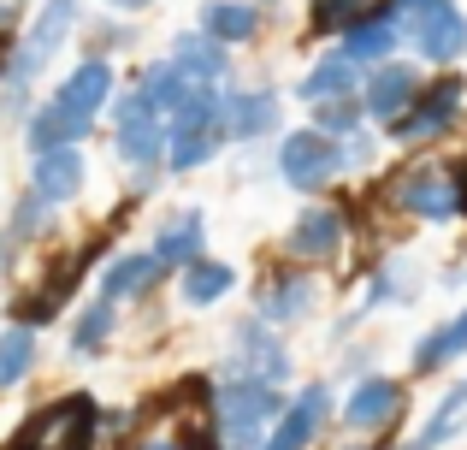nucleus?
Returning <instances> with one entry per match:
<instances>
[{"label": "nucleus", "instance_id": "13", "mask_svg": "<svg viewBox=\"0 0 467 450\" xmlns=\"http://www.w3.org/2000/svg\"><path fill=\"white\" fill-rule=\"evenodd\" d=\"M397 47H402V12H397V0H373V12L343 36V54H349L361 71L397 59Z\"/></svg>", "mask_w": 467, "mask_h": 450}, {"label": "nucleus", "instance_id": "26", "mask_svg": "<svg viewBox=\"0 0 467 450\" xmlns=\"http://www.w3.org/2000/svg\"><path fill=\"white\" fill-rule=\"evenodd\" d=\"M414 290H420V267L402 261V255H390V261L373 273V285H367V302H361V309H385V302H414Z\"/></svg>", "mask_w": 467, "mask_h": 450}, {"label": "nucleus", "instance_id": "3", "mask_svg": "<svg viewBox=\"0 0 467 450\" xmlns=\"http://www.w3.org/2000/svg\"><path fill=\"white\" fill-rule=\"evenodd\" d=\"M462 107H467V78L462 71H438V78L420 83V95L409 101V113L397 119L390 131V142H402V149H426V142H444L450 131L462 125Z\"/></svg>", "mask_w": 467, "mask_h": 450}, {"label": "nucleus", "instance_id": "35", "mask_svg": "<svg viewBox=\"0 0 467 450\" xmlns=\"http://www.w3.org/2000/svg\"><path fill=\"white\" fill-rule=\"evenodd\" d=\"M337 154H343V166H373L379 142L367 137V131H355V137H343V142H337Z\"/></svg>", "mask_w": 467, "mask_h": 450}, {"label": "nucleus", "instance_id": "27", "mask_svg": "<svg viewBox=\"0 0 467 450\" xmlns=\"http://www.w3.org/2000/svg\"><path fill=\"white\" fill-rule=\"evenodd\" d=\"M231 285H237V273H231L225 261H195V267H183V302H190V309H213L219 297H231Z\"/></svg>", "mask_w": 467, "mask_h": 450}, {"label": "nucleus", "instance_id": "17", "mask_svg": "<svg viewBox=\"0 0 467 450\" xmlns=\"http://www.w3.org/2000/svg\"><path fill=\"white\" fill-rule=\"evenodd\" d=\"M107 95H113V66H107V59H83V66L54 89V101L66 107V113H78V119H95L107 107Z\"/></svg>", "mask_w": 467, "mask_h": 450}, {"label": "nucleus", "instance_id": "4", "mask_svg": "<svg viewBox=\"0 0 467 450\" xmlns=\"http://www.w3.org/2000/svg\"><path fill=\"white\" fill-rule=\"evenodd\" d=\"M71 18H78V0H47V6L36 12V24H30V36H24V47L6 59V66H12V71H6V101H12V107L24 101V89L36 83V71L54 59V47L71 36Z\"/></svg>", "mask_w": 467, "mask_h": 450}, {"label": "nucleus", "instance_id": "2", "mask_svg": "<svg viewBox=\"0 0 467 450\" xmlns=\"http://www.w3.org/2000/svg\"><path fill=\"white\" fill-rule=\"evenodd\" d=\"M285 415L278 385H254V380H225L213 397V421H219V445L225 450H261L266 427Z\"/></svg>", "mask_w": 467, "mask_h": 450}, {"label": "nucleus", "instance_id": "20", "mask_svg": "<svg viewBox=\"0 0 467 450\" xmlns=\"http://www.w3.org/2000/svg\"><path fill=\"white\" fill-rule=\"evenodd\" d=\"M219 125H225V137H237V142L266 137V131H278V95L273 89H243V95H231Z\"/></svg>", "mask_w": 467, "mask_h": 450}, {"label": "nucleus", "instance_id": "12", "mask_svg": "<svg viewBox=\"0 0 467 450\" xmlns=\"http://www.w3.org/2000/svg\"><path fill=\"white\" fill-rule=\"evenodd\" d=\"M326 421H331V385H308V392H296L285 403V415L273 421L261 450H308L326 433Z\"/></svg>", "mask_w": 467, "mask_h": 450}, {"label": "nucleus", "instance_id": "40", "mask_svg": "<svg viewBox=\"0 0 467 450\" xmlns=\"http://www.w3.org/2000/svg\"><path fill=\"white\" fill-rule=\"evenodd\" d=\"M0 66H6V42H0Z\"/></svg>", "mask_w": 467, "mask_h": 450}, {"label": "nucleus", "instance_id": "36", "mask_svg": "<svg viewBox=\"0 0 467 450\" xmlns=\"http://www.w3.org/2000/svg\"><path fill=\"white\" fill-rule=\"evenodd\" d=\"M426 6H444V0H397L402 18H414V12H426Z\"/></svg>", "mask_w": 467, "mask_h": 450}, {"label": "nucleus", "instance_id": "21", "mask_svg": "<svg viewBox=\"0 0 467 450\" xmlns=\"http://www.w3.org/2000/svg\"><path fill=\"white\" fill-rule=\"evenodd\" d=\"M202 243H207V220H202V214H178V220H171V225H160V237H154V261L160 267H195V261H202Z\"/></svg>", "mask_w": 467, "mask_h": 450}, {"label": "nucleus", "instance_id": "39", "mask_svg": "<svg viewBox=\"0 0 467 450\" xmlns=\"http://www.w3.org/2000/svg\"><path fill=\"white\" fill-rule=\"evenodd\" d=\"M349 450H385V445H349Z\"/></svg>", "mask_w": 467, "mask_h": 450}, {"label": "nucleus", "instance_id": "33", "mask_svg": "<svg viewBox=\"0 0 467 450\" xmlns=\"http://www.w3.org/2000/svg\"><path fill=\"white\" fill-rule=\"evenodd\" d=\"M361 125H367L361 101H326V107H314V131H319V137H331V142L355 137Z\"/></svg>", "mask_w": 467, "mask_h": 450}, {"label": "nucleus", "instance_id": "23", "mask_svg": "<svg viewBox=\"0 0 467 450\" xmlns=\"http://www.w3.org/2000/svg\"><path fill=\"white\" fill-rule=\"evenodd\" d=\"M254 30H261V12L249 0H213V6H202V36H213L219 47L249 42Z\"/></svg>", "mask_w": 467, "mask_h": 450}, {"label": "nucleus", "instance_id": "28", "mask_svg": "<svg viewBox=\"0 0 467 450\" xmlns=\"http://www.w3.org/2000/svg\"><path fill=\"white\" fill-rule=\"evenodd\" d=\"M160 149H166L160 119H130V125H119V161L125 166H154Z\"/></svg>", "mask_w": 467, "mask_h": 450}, {"label": "nucleus", "instance_id": "32", "mask_svg": "<svg viewBox=\"0 0 467 450\" xmlns=\"http://www.w3.org/2000/svg\"><path fill=\"white\" fill-rule=\"evenodd\" d=\"M107 338H113V302H89L78 332H71V350H78V356H101Z\"/></svg>", "mask_w": 467, "mask_h": 450}, {"label": "nucleus", "instance_id": "8", "mask_svg": "<svg viewBox=\"0 0 467 450\" xmlns=\"http://www.w3.org/2000/svg\"><path fill=\"white\" fill-rule=\"evenodd\" d=\"M89 433H95V403L78 392V397L47 403L42 415L18 433V450H89Z\"/></svg>", "mask_w": 467, "mask_h": 450}, {"label": "nucleus", "instance_id": "37", "mask_svg": "<svg viewBox=\"0 0 467 450\" xmlns=\"http://www.w3.org/2000/svg\"><path fill=\"white\" fill-rule=\"evenodd\" d=\"M6 249H12V237H0V273H6Z\"/></svg>", "mask_w": 467, "mask_h": 450}, {"label": "nucleus", "instance_id": "24", "mask_svg": "<svg viewBox=\"0 0 467 450\" xmlns=\"http://www.w3.org/2000/svg\"><path fill=\"white\" fill-rule=\"evenodd\" d=\"M462 421H467V373H462L456 385H450L444 397H438V409L426 415V427L414 433V445H420V450H444V445L462 433Z\"/></svg>", "mask_w": 467, "mask_h": 450}, {"label": "nucleus", "instance_id": "30", "mask_svg": "<svg viewBox=\"0 0 467 450\" xmlns=\"http://www.w3.org/2000/svg\"><path fill=\"white\" fill-rule=\"evenodd\" d=\"M219 137L225 131H171V173H195V166L213 161Z\"/></svg>", "mask_w": 467, "mask_h": 450}, {"label": "nucleus", "instance_id": "22", "mask_svg": "<svg viewBox=\"0 0 467 450\" xmlns=\"http://www.w3.org/2000/svg\"><path fill=\"white\" fill-rule=\"evenodd\" d=\"M89 125L95 119H78V113H66L59 101H47L42 113L30 119V149L36 154H54V149H78L83 137H89Z\"/></svg>", "mask_w": 467, "mask_h": 450}, {"label": "nucleus", "instance_id": "6", "mask_svg": "<svg viewBox=\"0 0 467 450\" xmlns=\"http://www.w3.org/2000/svg\"><path fill=\"white\" fill-rule=\"evenodd\" d=\"M343 173V154L331 137H319V131H290L285 142H278V178H285L290 190H302V196H319V190L331 184V178Z\"/></svg>", "mask_w": 467, "mask_h": 450}, {"label": "nucleus", "instance_id": "7", "mask_svg": "<svg viewBox=\"0 0 467 450\" xmlns=\"http://www.w3.org/2000/svg\"><path fill=\"white\" fill-rule=\"evenodd\" d=\"M409 409V385L390 373H361L343 397V427L349 433H390Z\"/></svg>", "mask_w": 467, "mask_h": 450}, {"label": "nucleus", "instance_id": "14", "mask_svg": "<svg viewBox=\"0 0 467 450\" xmlns=\"http://www.w3.org/2000/svg\"><path fill=\"white\" fill-rule=\"evenodd\" d=\"M314 302H319L314 278L302 273V267H278V273L261 285V320L266 326H296V320L314 314Z\"/></svg>", "mask_w": 467, "mask_h": 450}, {"label": "nucleus", "instance_id": "5", "mask_svg": "<svg viewBox=\"0 0 467 450\" xmlns=\"http://www.w3.org/2000/svg\"><path fill=\"white\" fill-rule=\"evenodd\" d=\"M402 42H409L426 66L456 71V59H467V12L456 6V0L414 12V18H402Z\"/></svg>", "mask_w": 467, "mask_h": 450}, {"label": "nucleus", "instance_id": "29", "mask_svg": "<svg viewBox=\"0 0 467 450\" xmlns=\"http://www.w3.org/2000/svg\"><path fill=\"white\" fill-rule=\"evenodd\" d=\"M367 12H373V0H308L314 36H349Z\"/></svg>", "mask_w": 467, "mask_h": 450}, {"label": "nucleus", "instance_id": "1", "mask_svg": "<svg viewBox=\"0 0 467 450\" xmlns=\"http://www.w3.org/2000/svg\"><path fill=\"white\" fill-rule=\"evenodd\" d=\"M390 208L409 214V220H426V225H450L467 214V184H462L456 166L420 161V166L390 178Z\"/></svg>", "mask_w": 467, "mask_h": 450}, {"label": "nucleus", "instance_id": "19", "mask_svg": "<svg viewBox=\"0 0 467 450\" xmlns=\"http://www.w3.org/2000/svg\"><path fill=\"white\" fill-rule=\"evenodd\" d=\"M171 66L183 71V83H202V89H213V83L231 71V59H225V47H219L213 36L183 30L178 42H171Z\"/></svg>", "mask_w": 467, "mask_h": 450}, {"label": "nucleus", "instance_id": "10", "mask_svg": "<svg viewBox=\"0 0 467 450\" xmlns=\"http://www.w3.org/2000/svg\"><path fill=\"white\" fill-rule=\"evenodd\" d=\"M420 66H409V59H385V66H373L361 78V113L379 119V125H397L402 113H409V101L420 95Z\"/></svg>", "mask_w": 467, "mask_h": 450}, {"label": "nucleus", "instance_id": "16", "mask_svg": "<svg viewBox=\"0 0 467 450\" xmlns=\"http://www.w3.org/2000/svg\"><path fill=\"white\" fill-rule=\"evenodd\" d=\"M462 356H467V302L450 314V320H438L420 344H414L409 373H444V368H456Z\"/></svg>", "mask_w": 467, "mask_h": 450}, {"label": "nucleus", "instance_id": "15", "mask_svg": "<svg viewBox=\"0 0 467 450\" xmlns=\"http://www.w3.org/2000/svg\"><path fill=\"white\" fill-rule=\"evenodd\" d=\"M361 78H367V71L337 47V54L314 59V71L296 83V95H302V101H314V107H326V101H355V95H361Z\"/></svg>", "mask_w": 467, "mask_h": 450}, {"label": "nucleus", "instance_id": "25", "mask_svg": "<svg viewBox=\"0 0 467 450\" xmlns=\"http://www.w3.org/2000/svg\"><path fill=\"white\" fill-rule=\"evenodd\" d=\"M154 273H160L154 255H119V261L101 273V290H95V302H125V297H137V290L154 285Z\"/></svg>", "mask_w": 467, "mask_h": 450}, {"label": "nucleus", "instance_id": "31", "mask_svg": "<svg viewBox=\"0 0 467 450\" xmlns=\"http://www.w3.org/2000/svg\"><path fill=\"white\" fill-rule=\"evenodd\" d=\"M30 361H36V338L24 332V326L0 332V392H6V385H18L24 373H30Z\"/></svg>", "mask_w": 467, "mask_h": 450}, {"label": "nucleus", "instance_id": "9", "mask_svg": "<svg viewBox=\"0 0 467 450\" xmlns=\"http://www.w3.org/2000/svg\"><path fill=\"white\" fill-rule=\"evenodd\" d=\"M231 380H254V385H285L290 380V350L266 332V320H243L231 332Z\"/></svg>", "mask_w": 467, "mask_h": 450}, {"label": "nucleus", "instance_id": "34", "mask_svg": "<svg viewBox=\"0 0 467 450\" xmlns=\"http://www.w3.org/2000/svg\"><path fill=\"white\" fill-rule=\"evenodd\" d=\"M130 450H213L207 439H190V433H171V427H154V433H142Z\"/></svg>", "mask_w": 467, "mask_h": 450}, {"label": "nucleus", "instance_id": "38", "mask_svg": "<svg viewBox=\"0 0 467 450\" xmlns=\"http://www.w3.org/2000/svg\"><path fill=\"white\" fill-rule=\"evenodd\" d=\"M113 6H149V0H113Z\"/></svg>", "mask_w": 467, "mask_h": 450}, {"label": "nucleus", "instance_id": "11", "mask_svg": "<svg viewBox=\"0 0 467 450\" xmlns=\"http://www.w3.org/2000/svg\"><path fill=\"white\" fill-rule=\"evenodd\" d=\"M343 243H349V214L343 208H302L296 225H290V237H285V255L302 261V267H314V261H337Z\"/></svg>", "mask_w": 467, "mask_h": 450}, {"label": "nucleus", "instance_id": "18", "mask_svg": "<svg viewBox=\"0 0 467 450\" xmlns=\"http://www.w3.org/2000/svg\"><path fill=\"white\" fill-rule=\"evenodd\" d=\"M83 178H89V166H83V154L78 149H54V154H36V173H30V184H36V196L54 208V202H71V196H83Z\"/></svg>", "mask_w": 467, "mask_h": 450}]
</instances>
